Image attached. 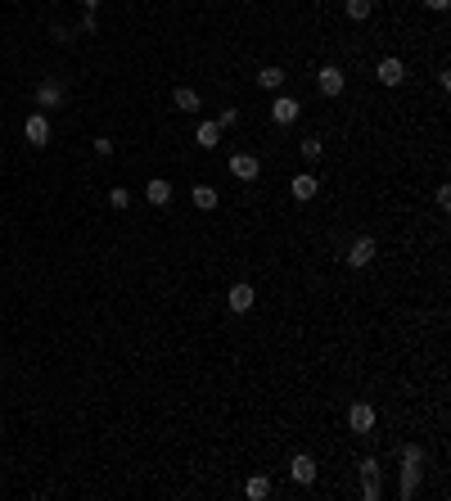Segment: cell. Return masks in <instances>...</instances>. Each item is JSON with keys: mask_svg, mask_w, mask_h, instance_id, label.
I'll use <instances>...</instances> for the list:
<instances>
[{"mask_svg": "<svg viewBox=\"0 0 451 501\" xmlns=\"http://www.w3.org/2000/svg\"><path fill=\"white\" fill-rule=\"evenodd\" d=\"M23 140H28L32 150H45V145H50V118L28 113V122H23Z\"/></svg>", "mask_w": 451, "mask_h": 501, "instance_id": "obj_1", "label": "cell"}, {"mask_svg": "<svg viewBox=\"0 0 451 501\" xmlns=\"http://www.w3.org/2000/svg\"><path fill=\"white\" fill-rule=\"evenodd\" d=\"M298 118H302V104L294 100V95H275L271 100V122L275 127H294Z\"/></svg>", "mask_w": 451, "mask_h": 501, "instance_id": "obj_2", "label": "cell"}, {"mask_svg": "<svg viewBox=\"0 0 451 501\" xmlns=\"http://www.w3.org/2000/svg\"><path fill=\"white\" fill-rule=\"evenodd\" d=\"M64 100H68V86L59 77H45L41 86H36V108H59Z\"/></svg>", "mask_w": 451, "mask_h": 501, "instance_id": "obj_3", "label": "cell"}, {"mask_svg": "<svg viewBox=\"0 0 451 501\" xmlns=\"http://www.w3.org/2000/svg\"><path fill=\"white\" fill-rule=\"evenodd\" d=\"M357 470H361V483H365V488H361L365 501H379V497H384V488H379V474H384V470H379V461H375V456H365Z\"/></svg>", "mask_w": 451, "mask_h": 501, "instance_id": "obj_4", "label": "cell"}, {"mask_svg": "<svg viewBox=\"0 0 451 501\" xmlns=\"http://www.w3.org/2000/svg\"><path fill=\"white\" fill-rule=\"evenodd\" d=\"M348 429L352 434H370L375 429V407L370 402H352L348 407Z\"/></svg>", "mask_w": 451, "mask_h": 501, "instance_id": "obj_5", "label": "cell"}, {"mask_svg": "<svg viewBox=\"0 0 451 501\" xmlns=\"http://www.w3.org/2000/svg\"><path fill=\"white\" fill-rule=\"evenodd\" d=\"M375 77H379L384 86H401V81H406V64H401L397 55H388V59L375 64Z\"/></svg>", "mask_w": 451, "mask_h": 501, "instance_id": "obj_6", "label": "cell"}, {"mask_svg": "<svg viewBox=\"0 0 451 501\" xmlns=\"http://www.w3.org/2000/svg\"><path fill=\"white\" fill-rule=\"evenodd\" d=\"M289 479L302 483V488H312L316 483V456H307V451H298L294 461H289Z\"/></svg>", "mask_w": 451, "mask_h": 501, "instance_id": "obj_7", "label": "cell"}, {"mask_svg": "<svg viewBox=\"0 0 451 501\" xmlns=\"http://www.w3.org/2000/svg\"><path fill=\"white\" fill-rule=\"evenodd\" d=\"M316 86H321V95H325V100H334V95H343V68L325 64L321 72H316Z\"/></svg>", "mask_w": 451, "mask_h": 501, "instance_id": "obj_8", "label": "cell"}, {"mask_svg": "<svg viewBox=\"0 0 451 501\" xmlns=\"http://www.w3.org/2000/svg\"><path fill=\"white\" fill-rule=\"evenodd\" d=\"M226 303H230V312H239V316H244V312L253 308V303H258V289L239 280V285H230V289H226Z\"/></svg>", "mask_w": 451, "mask_h": 501, "instance_id": "obj_9", "label": "cell"}, {"mask_svg": "<svg viewBox=\"0 0 451 501\" xmlns=\"http://www.w3.org/2000/svg\"><path fill=\"white\" fill-rule=\"evenodd\" d=\"M230 176H239V181H258L262 176V163L253 154H230Z\"/></svg>", "mask_w": 451, "mask_h": 501, "instance_id": "obj_10", "label": "cell"}, {"mask_svg": "<svg viewBox=\"0 0 451 501\" xmlns=\"http://www.w3.org/2000/svg\"><path fill=\"white\" fill-rule=\"evenodd\" d=\"M348 262H352V266H370V262H375V240H370V235L352 240V244H348Z\"/></svg>", "mask_w": 451, "mask_h": 501, "instance_id": "obj_11", "label": "cell"}, {"mask_svg": "<svg viewBox=\"0 0 451 501\" xmlns=\"http://www.w3.org/2000/svg\"><path fill=\"white\" fill-rule=\"evenodd\" d=\"M144 199H149L154 208H167L172 203V181H163V176H154L149 186H144Z\"/></svg>", "mask_w": 451, "mask_h": 501, "instance_id": "obj_12", "label": "cell"}, {"mask_svg": "<svg viewBox=\"0 0 451 501\" xmlns=\"http://www.w3.org/2000/svg\"><path fill=\"white\" fill-rule=\"evenodd\" d=\"M420 474H424V466H401V483H397L401 501H411V497L420 492Z\"/></svg>", "mask_w": 451, "mask_h": 501, "instance_id": "obj_13", "label": "cell"}, {"mask_svg": "<svg viewBox=\"0 0 451 501\" xmlns=\"http://www.w3.org/2000/svg\"><path fill=\"white\" fill-rule=\"evenodd\" d=\"M289 190H294V199H302V203H307V199H316V190H321V181H316L312 172H298L294 181H289Z\"/></svg>", "mask_w": 451, "mask_h": 501, "instance_id": "obj_14", "label": "cell"}, {"mask_svg": "<svg viewBox=\"0 0 451 501\" xmlns=\"http://www.w3.org/2000/svg\"><path fill=\"white\" fill-rule=\"evenodd\" d=\"M190 199H194V208H203V213H212V208L222 203V194H217L212 186H194V190H190Z\"/></svg>", "mask_w": 451, "mask_h": 501, "instance_id": "obj_15", "label": "cell"}, {"mask_svg": "<svg viewBox=\"0 0 451 501\" xmlns=\"http://www.w3.org/2000/svg\"><path fill=\"white\" fill-rule=\"evenodd\" d=\"M244 497H249V501H266V497H271V479H266V474H253V479L244 483Z\"/></svg>", "mask_w": 451, "mask_h": 501, "instance_id": "obj_16", "label": "cell"}, {"mask_svg": "<svg viewBox=\"0 0 451 501\" xmlns=\"http://www.w3.org/2000/svg\"><path fill=\"white\" fill-rule=\"evenodd\" d=\"M172 104L181 108V113H199V104H203V100H199V95H194L190 86H176V91H172Z\"/></svg>", "mask_w": 451, "mask_h": 501, "instance_id": "obj_17", "label": "cell"}, {"mask_svg": "<svg viewBox=\"0 0 451 501\" xmlns=\"http://www.w3.org/2000/svg\"><path fill=\"white\" fill-rule=\"evenodd\" d=\"M285 77H289V72L271 64V68H262V72H258V86H262V91H280V86H285Z\"/></svg>", "mask_w": 451, "mask_h": 501, "instance_id": "obj_18", "label": "cell"}, {"mask_svg": "<svg viewBox=\"0 0 451 501\" xmlns=\"http://www.w3.org/2000/svg\"><path fill=\"white\" fill-rule=\"evenodd\" d=\"M194 140H199L203 150H217V140H222V127H217V122H199V131H194Z\"/></svg>", "mask_w": 451, "mask_h": 501, "instance_id": "obj_19", "label": "cell"}, {"mask_svg": "<svg viewBox=\"0 0 451 501\" xmlns=\"http://www.w3.org/2000/svg\"><path fill=\"white\" fill-rule=\"evenodd\" d=\"M343 9H348V18H352V23H361V18H370V9H375V0H348V5H343Z\"/></svg>", "mask_w": 451, "mask_h": 501, "instance_id": "obj_20", "label": "cell"}, {"mask_svg": "<svg viewBox=\"0 0 451 501\" xmlns=\"http://www.w3.org/2000/svg\"><path fill=\"white\" fill-rule=\"evenodd\" d=\"M298 154H302V158H307V163H316V158H321V154H325V145H321V136H307V140H302V145H298Z\"/></svg>", "mask_w": 451, "mask_h": 501, "instance_id": "obj_21", "label": "cell"}, {"mask_svg": "<svg viewBox=\"0 0 451 501\" xmlns=\"http://www.w3.org/2000/svg\"><path fill=\"white\" fill-rule=\"evenodd\" d=\"M401 466H424V447L406 443V447H401Z\"/></svg>", "mask_w": 451, "mask_h": 501, "instance_id": "obj_22", "label": "cell"}, {"mask_svg": "<svg viewBox=\"0 0 451 501\" xmlns=\"http://www.w3.org/2000/svg\"><path fill=\"white\" fill-rule=\"evenodd\" d=\"M108 208H118V213H127V208H131V194L122 190V186H113V190H108Z\"/></svg>", "mask_w": 451, "mask_h": 501, "instance_id": "obj_23", "label": "cell"}, {"mask_svg": "<svg viewBox=\"0 0 451 501\" xmlns=\"http://www.w3.org/2000/svg\"><path fill=\"white\" fill-rule=\"evenodd\" d=\"M239 122V108H222V113H217V127H235Z\"/></svg>", "mask_w": 451, "mask_h": 501, "instance_id": "obj_24", "label": "cell"}, {"mask_svg": "<svg viewBox=\"0 0 451 501\" xmlns=\"http://www.w3.org/2000/svg\"><path fill=\"white\" fill-rule=\"evenodd\" d=\"M95 154L108 158V154H113V140H108V136H95Z\"/></svg>", "mask_w": 451, "mask_h": 501, "instance_id": "obj_25", "label": "cell"}, {"mask_svg": "<svg viewBox=\"0 0 451 501\" xmlns=\"http://www.w3.org/2000/svg\"><path fill=\"white\" fill-rule=\"evenodd\" d=\"M50 36H55V41H72V36H77V32H72V28H64V23H59V28H50Z\"/></svg>", "mask_w": 451, "mask_h": 501, "instance_id": "obj_26", "label": "cell"}, {"mask_svg": "<svg viewBox=\"0 0 451 501\" xmlns=\"http://www.w3.org/2000/svg\"><path fill=\"white\" fill-rule=\"evenodd\" d=\"M424 5H429V9H438V14H443V9L451 5V0H424Z\"/></svg>", "mask_w": 451, "mask_h": 501, "instance_id": "obj_27", "label": "cell"}, {"mask_svg": "<svg viewBox=\"0 0 451 501\" xmlns=\"http://www.w3.org/2000/svg\"><path fill=\"white\" fill-rule=\"evenodd\" d=\"M0 366H5V361H0Z\"/></svg>", "mask_w": 451, "mask_h": 501, "instance_id": "obj_28", "label": "cell"}]
</instances>
